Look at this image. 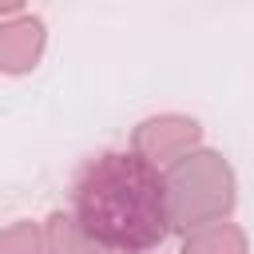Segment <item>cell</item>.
Listing matches in <instances>:
<instances>
[{"label":"cell","mask_w":254,"mask_h":254,"mask_svg":"<svg viewBox=\"0 0 254 254\" xmlns=\"http://www.w3.org/2000/svg\"><path fill=\"white\" fill-rule=\"evenodd\" d=\"M167 183V206L175 230H202L222 222L234 210V175L214 151H190L175 159L163 175Z\"/></svg>","instance_id":"7a4b0ae2"},{"label":"cell","mask_w":254,"mask_h":254,"mask_svg":"<svg viewBox=\"0 0 254 254\" xmlns=\"http://www.w3.org/2000/svg\"><path fill=\"white\" fill-rule=\"evenodd\" d=\"M183 254H246V234L230 222H214V226L190 230L183 242Z\"/></svg>","instance_id":"5b68a950"},{"label":"cell","mask_w":254,"mask_h":254,"mask_svg":"<svg viewBox=\"0 0 254 254\" xmlns=\"http://www.w3.org/2000/svg\"><path fill=\"white\" fill-rule=\"evenodd\" d=\"M0 254H40V230L32 222H16L0 234Z\"/></svg>","instance_id":"8992f818"},{"label":"cell","mask_w":254,"mask_h":254,"mask_svg":"<svg viewBox=\"0 0 254 254\" xmlns=\"http://www.w3.org/2000/svg\"><path fill=\"white\" fill-rule=\"evenodd\" d=\"M71 222L95 246L123 254L155 250L171 230L167 183L159 167L139 151L95 155L71 187Z\"/></svg>","instance_id":"6da1fadb"},{"label":"cell","mask_w":254,"mask_h":254,"mask_svg":"<svg viewBox=\"0 0 254 254\" xmlns=\"http://www.w3.org/2000/svg\"><path fill=\"white\" fill-rule=\"evenodd\" d=\"M194 139H198V123H194V119L163 115V119L139 123V131H135V151H139L143 159H151V163H155V159L175 163V159L190 155ZM155 167H159V163H155Z\"/></svg>","instance_id":"3957f363"},{"label":"cell","mask_w":254,"mask_h":254,"mask_svg":"<svg viewBox=\"0 0 254 254\" xmlns=\"http://www.w3.org/2000/svg\"><path fill=\"white\" fill-rule=\"evenodd\" d=\"M44 20L40 16H16L8 24H0V71L8 75H20V71H32L40 52H44Z\"/></svg>","instance_id":"277c9868"}]
</instances>
